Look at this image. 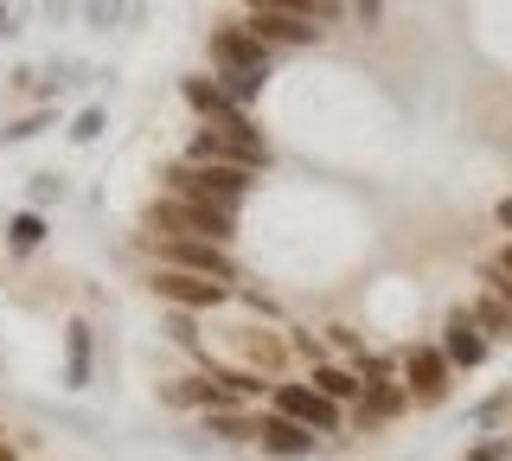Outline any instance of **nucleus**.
<instances>
[{"label":"nucleus","mask_w":512,"mask_h":461,"mask_svg":"<svg viewBox=\"0 0 512 461\" xmlns=\"http://www.w3.org/2000/svg\"><path fill=\"white\" fill-rule=\"evenodd\" d=\"M160 193L192 199V205H212V212H244V199L256 193V173L250 167H218V161H167L160 167Z\"/></svg>","instance_id":"obj_1"},{"label":"nucleus","mask_w":512,"mask_h":461,"mask_svg":"<svg viewBox=\"0 0 512 461\" xmlns=\"http://www.w3.org/2000/svg\"><path fill=\"white\" fill-rule=\"evenodd\" d=\"M141 237H212V244H231L237 218L231 212H212V205H192V199L160 193V199L141 205Z\"/></svg>","instance_id":"obj_2"},{"label":"nucleus","mask_w":512,"mask_h":461,"mask_svg":"<svg viewBox=\"0 0 512 461\" xmlns=\"http://www.w3.org/2000/svg\"><path fill=\"white\" fill-rule=\"evenodd\" d=\"M141 250L160 263V269H186V276H212V282H244L231 244H212V237H141Z\"/></svg>","instance_id":"obj_3"},{"label":"nucleus","mask_w":512,"mask_h":461,"mask_svg":"<svg viewBox=\"0 0 512 461\" xmlns=\"http://www.w3.org/2000/svg\"><path fill=\"white\" fill-rule=\"evenodd\" d=\"M141 282H148V295H154V301H167L173 314H218V308H231V301H237L231 282L186 276V269H160V263H154Z\"/></svg>","instance_id":"obj_4"},{"label":"nucleus","mask_w":512,"mask_h":461,"mask_svg":"<svg viewBox=\"0 0 512 461\" xmlns=\"http://www.w3.org/2000/svg\"><path fill=\"white\" fill-rule=\"evenodd\" d=\"M205 58H212V77H269V65H276V52L244 20H218L205 39Z\"/></svg>","instance_id":"obj_5"},{"label":"nucleus","mask_w":512,"mask_h":461,"mask_svg":"<svg viewBox=\"0 0 512 461\" xmlns=\"http://www.w3.org/2000/svg\"><path fill=\"white\" fill-rule=\"evenodd\" d=\"M397 385L410 391L416 410H436V404H448V391H455V365L436 353V340H410L404 353H397Z\"/></svg>","instance_id":"obj_6"},{"label":"nucleus","mask_w":512,"mask_h":461,"mask_svg":"<svg viewBox=\"0 0 512 461\" xmlns=\"http://www.w3.org/2000/svg\"><path fill=\"white\" fill-rule=\"evenodd\" d=\"M263 410H276V417L301 423V429H314L320 442L346 429V410H340V404H327V397H320L308 378H276V385H269V404H263Z\"/></svg>","instance_id":"obj_7"},{"label":"nucleus","mask_w":512,"mask_h":461,"mask_svg":"<svg viewBox=\"0 0 512 461\" xmlns=\"http://www.w3.org/2000/svg\"><path fill=\"white\" fill-rule=\"evenodd\" d=\"M231 365H250V372H263V378H288V333H276V327H231V353H224Z\"/></svg>","instance_id":"obj_8"},{"label":"nucleus","mask_w":512,"mask_h":461,"mask_svg":"<svg viewBox=\"0 0 512 461\" xmlns=\"http://www.w3.org/2000/svg\"><path fill=\"white\" fill-rule=\"evenodd\" d=\"M180 103L192 109L199 129H244V122H250V109H237L231 97H224V84H218V77H205V71L180 77Z\"/></svg>","instance_id":"obj_9"},{"label":"nucleus","mask_w":512,"mask_h":461,"mask_svg":"<svg viewBox=\"0 0 512 461\" xmlns=\"http://www.w3.org/2000/svg\"><path fill=\"white\" fill-rule=\"evenodd\" d=\"M436 353L455 365V372H480V365L493 359V340L474 327L468 308H448V314H442V333H436Z\"/></svg>","instance_id":"obj_10"},{"label":"nucleus","mask_w":512,"mask_h":461,"mask_svg":"<svg viewBox=\"0 0 512 461\" xmlns=\"http://www.w3.org/2000/svg\"><path fill=\"white\" fill-rule=\"evenodd\" d=\"M256 449L276 455V461H308L320 449V436L301 429V423H288V417H276V410H256Z\"/></svg>","instance_id":"obj_11"},{"label":"nucleus","mask_w":512,"mask_h":461,"mask_svg":"<svg viewBox=\"0 0 512 461\" xmlns=\"http://www.w3.org/2000/svg\"><path fill=\"white\" fill-rule=\"evenodd\" d=\"M160 397H167L173 410H199V417H205V410H250V404H237V397L224 391L212 372H186V378H167V385H160Z\"/></svg>","instance_id":"obj_12"},{"label":"nucleus","mask_w":512,"mask_h":461,"mask_svg":"<svg viewBox=\"0 0 512 461\" xmlns=\"http://www.w3.org/2000/svg\"><path fill=\"white\" fill-rule=\"evenodd\" d=\"M244 26L269 45V52H314L320 33H327V26H314V20H288V13H244Z\"/></svg>","instance_id":"obj_13"},{"label":"nucleus","mask_w":512,"mask_h":461,"mask_svg":"<svg viewBox=\"0 0 512 461\" xmlns=\"http://www.w3.org/2000/svg\"><path fill=\"white\" fill-rule=\"evenodd\" d=\"M90 378H96V327L77 314L64 327V391H90Z\"/></svg>","instance_id":"obj_14"},{"label":"nucleus","mask_w":512,"mask_h":461,"mask_svg":"<svg viewBox=\"0 0 512 461\" xmlns=\"http://www.w3.org/2000/svg\"><path fill=\"white\" fill-rule=\"evenodd\" d=\"M45 244H52V218L32 212V205H20V212L0 225V250H7V257H39Z\"/></svg>","instance_id":"obj_15"},{"label":"nucleus","mask_w":512,"mask_h":461,"mask_svg":"<svg viewBox=\"0 0 512 461\" xmlns=\"http://www.w3.org/2000/svg\"><path fill=\"white\" fill-rule=\"evenodd\" d=\"M308 385L327 397V404L352 410V404H359V391H365V378L352 372V365H340V359H320V365H308Z\"/></svg>","instance_id":"obj_16"},{"label":"nucleus","mask_w":512,"mask_h":461,"mask_svg":"<svg viewBox=\"0 0 512 461\" xmlns=\"http://www.w3.org/2000/svg\"><path fill=\"white\" fill-rule=\"evenodd\" d=\"M244 13H288V20L327 26V20H340V13H346V0H244Z\"/></svg>","instance_id":"obj_17"},{"label":"nucleus","mask_w":512,"mask_h":461,"mask_svg":"<svg viewBox=\"0 0 512 461\" xmlns=\"http://www.w3.org/2000/svg\"><path fill=\"white\" fill-rule=\"evenodd\" d=\"M199 429L218 442H256V410H205Z\"/></svg>","instance_id":"obj_18"},{"label":"nucleus","mask_w":512,"mask_h":461,"mask_svg":"<svg viewBox=\"0 0 512 461\" xmlns=\"http://www.w3.org/2000/svg\"><path fill=\"white\" fill-rule=\"evenodd\" d=\"M468 314H474V327L487 333L493 346H506V340H512V314H506L493 295H474V301H468Z\"/></svg>","instance_id":"obj_19"},{"label":"nucleus","mask_w":512,"mask_h":461,"mask_svg":"<svg viewBox=\"0 0 512 461\" xmlns=\"http://www.w3.org/2000/svg\"><path fill=\"white\" fill-rule=\"evenodd\" d=\"M45 129H58V109H52V103L26 109L20 122H7V129H0V148H20V141H32V135H45Z\"/></svg>","instance_id":"obj_20"},{"label":"nucleus","mask_w":512,"mask_h":461,"mask_svg":"<svg viewBox=\"0 0 512 461\" xmlns=\"http://www.w3.org/2000/svg\"><path fill=\"white\" fill-rule=\"evenodd\" d=\"M58 199H71V180H64V173H32V180H26V205H32V212H52Z\"/></svg>","instance_id":"obj_21"},{"label":"nucleus","mask_w":512,"mask_h":461,"mask_svg":"<svg viewBox=\"0 0 512 461\" xmlns=\"http://www.w3.org/2000/svg\"><path fill=\"white\" fill-rule=\"evenodd\" d=\"M103 129H109V109L90 103V109H77V116H71V129H64V135H71L77 148H90V141H103Z\"/></svg>","instance_id":"obj_22"},{"label":"nucleus","mask_w":512,"mask_h":461,"mask_svg":"<svg viewBox=\"0 0 512 461\" xmlns=\"http://www.w3.org/2000/svg\"><path fill=\"white\" fill-rule=\"evenodd\" d=\"M327 346H333L340 359H352V372H359V359H365V340H359V327L333 321V327H327Z\"/></svg>","instance_id":"obj_23"},{"label":"nucleus","mask_w":512,"mask_h":461,"mask_svg":"<svg viewBox=\"0 0 512 461\" xmlns=\"http://www.w3.org/2000/svg\"><path fill=\"white\" fill-rule=\"evenodd\" d=\"M288 353H295L301 365H320V359H327V340H314V333H301V327H288Z\"/></svg>","instance_id":"obj_24"},{"label":"nucleus","mask_w":512,"mask_h":461,"mask_svg":"<svg viewBox=\"0 0 512 461\" xmlns=\"http://www.w3.org/2000/svg\"><path fill=\"white\" fill-rule=\"evenodd\" d=\"M237 308H250V314H263V321H276V295H263V289H250V282H237Z\"/></svg>","instance_id":"obj_25"},{"label":"nucleus","mask_w":512,"mask_h":461,"mask_svg":"<svg viewBox=\"0 0 512 461\" xmlns=\"http://www.w3.org/2000/svg\"><path fill=\"white\" fill-rule=\"evenodd\" d=\"M461 461H512V436H487V442H474Z\"/></svg>","instance_id":"obj_26"},{"label":"nucleus","mask_w":512,"mask_h":461,"mask_svg":"<svg viewBox=\"0 0 512 461\" xmlns=\"http://www.w3.org/2000/svg\"><path fill=\"white\" fill-rule=\"evenodd\" d=\"M480 282H487V295H493V301H500V308L512 314V276H500V269H487V263H480Z\"/></svg>","instance_id":"obj_27"},{"label":"nucleus","mask_w":512,"mask_h":461,"mask_svg":"<svg viewBox=\"0 0 512 461\" xmlns=\"http://www.w3.org/2000/svg\"><path fill=\"white\" fill-rule=\"evenodd\" d=\"M506 410H512V385H506V391H493L487 404L474 410V423H493V417H506Z\"/></svg>","instance_id":"obj_28"},{"label":"nucleus","mask_w":512,"mask_h":461,"mask_svg":"<svg viewBox=\"0 0 512 461\" xmlns=\"http://www.w3.org/2000/svg\"><path fill=\"white\" fill-rule=\"evenodd\" d=\"M352 20H359L365 33H378V20H384V0H352Z\"/></svg>","instance_id":"obj_29"},{"label":"nucleus","mask_w":512,"mask_h":461,"mask_svg":"<svg viewBox=\"0 0 512 461\" xmlns=\"http://www.w3.org/2000/svg\"><path fill=\"white\" fill-rule=\"evenodd\" d=\"M493 225L512 237V193H506V199H493Z\"/></svg>","instance_id":"obj_30"},{"label":"nucleus","mask_w":512,"mask_h":461,"mask_svg":"<svg viewBox=\"0 0 512 461\" xmlns=\"http://www.w3.org/2000/svg\"><path fill=\"white\" fill-rule=\"evenodd\" d=\"M116 20V0H90V26H109Z\"/></svg>","instance_id":"obj_31"},{"label":"nucleus","mask_w":512,"mask_h":461,"mask_svg":"<svg viewBox=\"0 0 512 461\" xmlns=\"http://www.w3.org/2000/svg\"><path fill=\"white\" fill-rule=\"evenodd\" d=\"M487 269H500V276H512V237H506V244H500V250L487 257Z\"/></svg>","instance_id":"obj_32"},{"label":"nucleus","mask_w":512,"mask_h":461,"mask_svg":"<svg viewBox=\"0 0 512 461\" xmlns=\"http://www.w3.org/2000/svg\"><path fill=\"white\" fill-rule=\"evenodd\" d=\"M13 33V7H7V0H0V39H7Z\"/></svg>","instance_id":"obj_33"},{"label":"nucleus","mask_w":512,"mask_h":461,"mask_svg":"<svg viewBox=\"0 0 512 461\" xmlns=\"http://www.w3.org/2000/svg\"><path fill=\"white\" fill-rule=\"evenodd\" d=\"M0 461H20V442H13V436L0 442Z\"/></svg>","instance_id":"obj_34"},{"label":"nucleus","mask_w":512,"mask_h":461,"mask_svg":"<svg viewBox=\"0 0 512 461\" xmlns=\"http://www.w3.org/2000/svg\"><path fill=\"white\" fill-rule=\"evenodd\" d=\"M7 436H13V429H7V423H0V442H7Z\"/></svg>","instance_id":"obj_35"}]
</instances>
